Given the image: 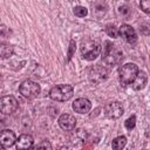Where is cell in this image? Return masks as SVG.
<instances>
[{"instance_id": "cell-13", "label": "cell", "mask_w": 150, "mask_h": 150, "mask_svg": "<svg viewBox=\"0 0 150 150\" xmlns=\"http://www.w3.org/2000/svg\"><path fill=\"white\" fill-rule=\"evenodd\" d=\"M16 142V136L14 131L9 129H4L0 131V144L4 146H12Z\"/></svg>"}, {"instance_id": "cell-1", "label": "cell", "mask_w": 150, "mask_h": 150, "mask_svg": "<svg viewBox=\"0 0 150 150\" xmlns=\"http://www.w3.org/2000/svg\"><path fill=\"white\" fill-rule=\"evenodd\" d=\"M122 59H123L122 50L116 46H114L110 41H105L102 52V61L108 66H115L120 63Z\"/></svg>"}, {"instance_id": "cell-25", "label": "cell", "mask_w": 150, "mask_h": 150, "mask_svg": "<svg viewBox=\"0 0 150 150\" xmlns=\"http://www.w3.org/2000/svg\"><path fill=\"white\" fill-rule=\"evenodd\" d=\"M118 14L122 15V16H128L130 14V8L128 5H123V6H120L118 7Z\"/></svg>"}, {"instance_id": "cell-7", "label": "cell", "mask_w": 150, "mask_h": 150, "mask_svg": "<svg viewBox=\"0 0 150 150\" xmlns=\"http://www.w3.org/2000/svg\"><path fill=\"white\" fill-rule=\"evenodd\" d=\"M107 77H108V70L103 66L96 64V66H94V67H91L89 69L88 79L94 84H98V83L103 82Z\"/></svg>"}, {"instance_id": "cell-9", "label": "cell", "mask_w": 150, "mask_h": 150, "mask_svg": "<svg viewBox=\"0 0 150 150\" xmlns=\"http://www.w3.org/2000/svg\"><path fill=\"white\" fill-rule=\"evenodd\" d=\"M118 35L123 36L124 40H125L128 43H130V45H135V43L137 42V34H136L135 29H134L131 26H129V25H125V23L122 25V26L120 27Z\"/></svg>"}, {"instance_id": "cell-17", "label": "cell", "mask_w": 150, "mask_h": 150, "mask_svg": "<svg viewBox=\"0 0 150 150\" xmlns=\"http://www.w3.org/2000/svg\"><path fill=\"white\" fill-rule=\"evenodd\" d=\"M13 47L8 43H0V57L8 59L13 54Z\"/></svg>"}, {"instance_id": "cell-27", "label": "cell", "mask_w": 150, "mask_h": 150, "mask_svg": "<svg viewBox=\"0 0 150 150\" xmlns=\"http://www.w3.org/2000/svg\"><path fill=\"white\" fill-rule=\"evenodd\" d=\"M0 150H6V149H5V146H4V145H1V144H0Z\"/></svg>"}, {"instance_id": "cell-22", "label": "cell", "mask_w": 150, "mask_h": 150, "mask_svg": "<svg viewBox=\"0 0 150 150\" xmlns=\"http://www.w3.org/2000/svg\"><path fill=\"white\" fill-rule=\"evenodd\" d=\"M36 150H53V148H52V144H50L49 141L43 139V141L39 144V146L36 148Z\"/></svg>"}, {"instance_id": "cell-20", "label": "cell", "mask_w": 150, "mask_h": 150, "mask_svg": "<svg viewBox=\"0 0 150 150\" xmlns=\"http://www.w3.org/2000/svg\"><path fill=\"white\" fill-rule=\"evenodd\" d=\"M105 32H107V34L110 36V38H117L118 36V29L114 26V25H108L107 26V28H105Z\"/></svg>"}, {"instance_id": "cell-8", "label": "cell", "mask_w": 150, "mask_h": 150, "mask_svg": "<svg viewBox=\"0 0 150 150\" xmlns=\"http://www.w3.org/2000/svg\"><path fill=\"white\" fill-rule=\"evenodd\" d=\"M123 111L124 109L120 102H110L104 107V115L111 120L120 118L123 115Z\"/></svg>"}, {"instance_id": "cell-21", "label": "cell", "mask_w": 150, "mask_h": 150, "mask_svg": "<svg viewBox=\"0 0 150 150\" xmlns=\"http://www.w3.org/2000/svg\"><path fill=\"white\" fill-rule=\"evenodd\" d=\"M124 125H125V128L128 129V130H132L134 128H135V125H136V117L132 115V116H130L125 122H124Z\"/></svg>"}, {"instance_id": "cell-19", "label": "cell", "mask_w": 150, "mask_h": 150, "mask_svg": "<svg viewBox=\"0 0 150 150\" xmlns=\"http://www.w3.org/2000/svg\"><path fill=\"white\" fill-rule=\"evenodd\" d=\"M73 12L79 18H84L88 14V9L86 7H83V6H76V7H74V11Z\"/></svg>"}, {"instance_id": "cell-16", "label": "cell", "mask_w": 150, "mask_h": 150, "mask_svg": "<svg viewBox=\"0 0 150 150\" xmlns=\"http://www.w3.org/2000/svg\"><path fill=\"white\" fill-rule=\"evenodd\" d=\"M107 9H108V6L104 2H95V4H93V14L96 18H101L102 15H104Z\"/></svg>"}, {"instance_id": "cell-3", "label": "cell", "mask_w": 150, "mask_h": 150, "mask_svg": "<svg viewBox=\"0 0 150 150\" xmlns=\"http://www.w3.org/2000/svg\"><path fill=\"white\" fill-rule=\"evenodd\" d=\"M74 89L70 84H59L50 89L49 97L56 102H66L73 97Z\"/></svg>"}, {"instance_id": "cell-6", "label": "cell", "mask_w": 150, "mask_h": 150, "mask_svg": "<svg viewBox=\"0 0 150 150\" xmlns=\"http://www.w3.org/2000/svg\"><path fill=\"white\" fill-rule=\"evenodd\" d=\"M19 107L18 100L12 95H6L0 97V112L4 115H11L14 111H16Z\"/></svg>"}, {"instance_id": "cell-14", "label": "cell", "mask_w": 150, "mask_h": 150, "mask_svg": "<svg viewBox=\"0 0 150 150\" xmlns=\"http://www.w3.org/2000/svg\"><path fill=\"white\" fill-rule=\"evenodd\" d=\"M146 81H148L146 74H145L144 71H138V74L136 75L135 80L132 81L131 86H132V88H134L135 90H142V89L145 87Z\"/></svg>"}, {"instance_id": "cell-26", "label": "cell", "mask_w": 150, "mask_h": 150, "mask_svg": "<svg viewBox=\"0 0 150 150\" xmlns=\"http://www.w3.org/2000/svg\"><path fill=\"white\" fill-rule=\"evenodd\" d=\"M61 150H70V149H69L68 146H62V148H61Z\"/></svg>"}, {"instance_id": "cell-15", "label": "cell", "mask_w": 150, "mask_h": 150, "mask_svg": "<svg viewBox=\"0 0 150 150\" xmlns=\"http://www.w3.org/2000/svg\"><path fill=\"white\" fill-rule=\"evenodd\" d=\"M86 137H87V132L83 129H77L71 134L70 141L73 144H82L84 142Z\"/></svg>"}, {"instance_id": "cell-5", "label": "cell", "mask_w": 150, "mask_h": 150, "mask_svg": "<svg viewBox=\"0 0 150 150\" xmlns=\"http://www.w3.org/2000/svg\"><path fill=\"white\" fill-rule=\"evenodd\" d=\"M19 91L22 96H25L27 98H33V97H36L40 94L41 88H40L39 83H36L32 80H26L20 84Z\"/></svg>"}, {"instance_id": "cell-11", "label": "cell", "mask_w": 150, "mask_h": 150, "mask_svg": "<svg viewBox=\"0 0 150 150\" xmlns=\"http://www.w3.org/2000/svg\"><path fill=\"white\" fill-rule=\"evenodd\" d=\"M73 109L75 112H79V114H87L89 112V110L91 109V103L88 98H84V97H80V98H76L74 102H73Z\"/></svg>"}, {"instance_id": "cell-4", "label": "cell", "mask_w": 150, "mask_h": 150, "mask_svg": "<svg viewBox=\"0 0 150 150\" xmlns=\"http://www.w3.org/2000/svg\"><path fill=\"white\" fill-rule=\"evenodd\" d=\"M138 67L135 63H127L122 66L118 70V79L122 86H128L131 84L132 81L135 80L136 75L138 74Z\"/></svg>"}, {"instance_id": "cell-2", "label": "cell", "mask_w": 150, "mask_h": 150, "mask_svg": "<svg viewBox=\"0 0 150 150\" xmlns=\"http://www.w3.org/2000/svg\"><path fill=\"white\" fill-rule=\"evenodd\" d=\"M101 52V45L98 41L93 40V39H86L81 43V54L82 56L88 60L93 61L95 60Z\"/></svg>"}, {"instance_id": "cell-12", "label": "cell", "mask_w": 150, "mask_h": 150, "mask_svg": "<svg viewBox=\"0 0 150 150\" xmlns=\"http://www.w3.org/2000/svg\"><path fill=\"white\" fill-rule=\"evenodd\" d=\"M33 143H34V139L30 135L22 134L19 136V138H16V142H15L16 150H29Z\"/></svg>"}, {"instance_id": "cell-10", "label": "cell", "mask_w": 150, "mask_h": 150, "mask_svg": "<svg viewBox=\"0 0 150 150\" xmlns=\"http://www.w3.org/2000/svg\"><path fill=\"white\" fill-rule=\"evenodd\" d=\"M59 125L62 130H66V131H70V130H74L75 127H76V118L70 115V114H62L59 120Z\"/></svg>"}, {"instance_id": "cell-23", "label": "cell", "mask_w": 150, "mask_h": 150, "mask_svg": "<svg viewBox=\"0 0 150 150\" xmlns=\"http://www.w3.org/2000/svg\"><path fill=\"white\" fill-rule=\"evenodd\" d=\"M139 7H141V9L144 13L149 14L150 13V0H143V1H141L139 2Z\"/></svg>"}, {"instance_id": "cell-18", "label": "cell", "mask_w": 150, "mask_h": 150, "mask_svg": "<svg viewBox=\"0 0 150 150\" xmlns=\"http://www.w3.org/2000/svg\"><path fill=\"white\" fill-rule=\"evenodd\" d=\"M127 144V137L125 136H118L116 137L112 143H111V148L112 150H122Z\"/></svg>"}, {"instance_id": "cell-24", "label": "cell", "mask_w": 150, "mask_h": 150, "mask_svg": "<svg viewBox=\"0 0 150 150\" xmlns=\"http://www.w3.org/2000/svg\"><path fill=\"white\" fill-rule=\"evenodd\" d=\"M75 49H76V43L74 40H70L69 42V50H68V56H67V61H69L71 57H73V54L75 53Z\"/></svg>"}]
</instances>
